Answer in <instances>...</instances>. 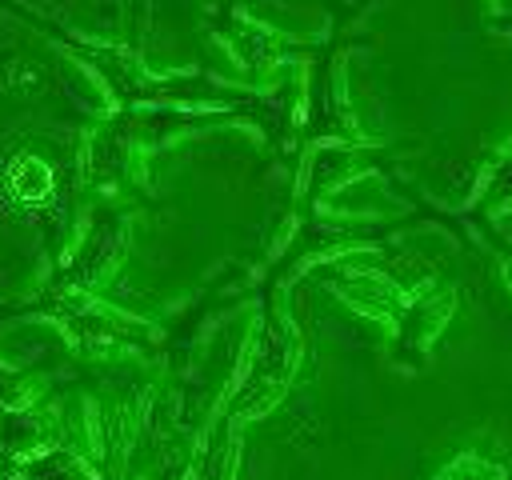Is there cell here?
Here are the masks:
<instances>
[{
    "mask_svg": "<svg viewBox=\"0 0 512 480\" xmlns=\"http://www.w3.org/2000/svg\"><path fill=\"white\" fill-rule=\"evenodd\" d=\"M4 72H8V64H0V80H4Z\"/></svg>",
    "mask_w": 512,
    "mask_h": 480,
    "instance_id": "cell-1",
    "label": "cell"
}]
</instances>
